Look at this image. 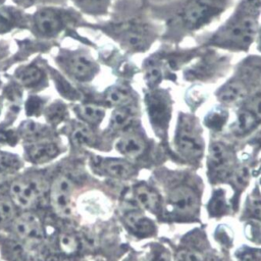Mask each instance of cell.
Masks as SVG:
<instances>
[{"mask_svg":"<svg viewBox=\"0 0 261 261\" xmlns=\"http://www.w3.org/2000/svg\"><path fill=\"white\" fill-rule=\"evenodd\" d=\"M5 253L7 254L8 258L13 261H23L25 259L24 251L15 241L8 240L5 246Z\"/></svg>","mask_w":261,"mask_h":261,"instance_id":"obj_39","label":"cell"},{"mask_svg":"<svg viewBox=\"0 0 261 261\" xmlns=\"http://www.w3.org/2000/svg\"><path fill=\"white\" fill-rule=\"evenodd\" d=\"M224 8L223 0H187L176 12V19L186 30H197L217 16Z\"/></svg>","mask_w":261,"mask_h":261,"instance_id":"obj_5","label":"cell"},{"mask_svg":"<svg viewBox=\"0 0 261 261\" xmlns=\"http://www.w3.org/2000/svg\"><path fill=\"white\" fill-rule=\"evenodd\" d=\"M30 27V12L13 4L0 5V36L28 31Z\"/></svg>","mask_w":261,"mask_h":261,"instance_id":"obj_12","label":"cell"},{"mask_svg":"<svg viewBox=\"0 0 261 261\" xmlns=\"http://www.w3.org/2000/svg\"><path fill=\"white\" fill-rule=\"evenodd\" d=\"M227 202L225 193L222 190H216L208 203V211L211 216H221L227 212Z\"/></svg>","mask_w":261,"mask_h":261,"instance_id":"obj_32","label":"cell"},{"mask_svg":"<svg viewBox=\"0 0 261 261\" xmlns=\"http://www.w3.org/2000/svg\"><path fill=\"white\" fill-rule=\"evenodd\" d=\"M10 194L16 205L28 208L34 205L43 194V185L35 177L20 178L11 185Z\"/></svg>","mask_w":261,"mask_h":261,"instance_id":"obj_13","label":"cell"},{"mask_svg":"<svg viewBox=\"0 0 261 261\" xmlns=\"http://www.w3.org/2000/svg\"><path fill=\"white\" fill-rule=\"evenodd\" d=\"M89 23L84 14L73 6H42L30 13L29 33L43 41L58 42L60 38H70L93 46V43L77 31L87 28Z\"/></svg>","mask_w":261,"mask_h":261,"instance_id":"obj_1","label":"cell"},{"mask_svg":"<svg viewBox=\"0 0 261 261\" xmlns=\"http://www.w3.org/2000/svg\"><path fill=\"white\" fill-rule=\"evenodd\" d=\"M149 261H170V254L165 247L157 245L152 248Z\"/></svg>","mask_w":261,"mask_h":261,"instance_id":"obj_42","label":"cell"},{"mask_svg":"<svg viewBox=\"0 0 261 261\" xmlns=\"http://www.w3.org/2000/svg\"><path fill=\"white\" fill-rule=\"evenodd\" d=\"M215 236H216L215 238L220 242V244L222 246H229V244L231 242V236L228 233L227 229H224V227H222L221 229L217 230Z\"/></svg>","mask_w":261,"mask_h":261,"instance_id":"obj_45","label":"cell"},{"mask_svg":"<svg viewBox=\"0 0 261 261\" xmlns=\"http://www.w3.org/2000/svg\"><path fill=\"white\" fill-rule=\"evenodd\" d=\"M17 133L25 143L54 138L53 127H51L49 124L40 123L33 119L22 121L18 126Z\"/></svg>","mask_w":261,"mask_h":261,"instance_id":"obj_22","label":"cell"},{"mask_svg":"<svg viewBox=\"0 0 261 261\" xmlns=\"http://www.w3.org/2000/svg\"><path fill=\"white\" fill-rule=\"evenodd\" d=\"M3 80H2V77H1V75H0V88H1V86H2V84H3Z\"/></svg>","mask_w":261,"mask_h":261,"instance_id":"obj_48","label":"cell"},{"mask_svg":"<svg viewBox=\"0 0 261 261\" xmlns=\"http://www.w3.org/2000/svg\"><path fill=\"white\" fill-rule=\"evenodd\" d=\"M176 258L177 261H205L206 255L196 247H186L177 252Z\"/></svg>","mask_w":261,"mask_h":261,"instance_id":"obj_36","label":"cell"},{"mask_svg":"<svg viewBox=\"0 0 261 261\" xmlns=\"http://www.w3.org/2000/svg\"><path fill=\"white\" fill-rule=\"evenodd\" d=\"M260 0H242L233 14L211 37L209 44L230 50H247L259 30Z\"/></svg>","mask_w":261,"mask_h":261,"instance_id":"obj_2","label":"cell"},{"mask_svg":"<svg viewBox=\"0 0 261 261\" xmlns=\"http://www.w3.org/2000/svg\"><path fill=\"white\" fill-rule=\"evenodd\" d=\"M244 101L245 103L243 106L251 111L261 121V92L251 94Z\"/></svg>","mask_w":261,"mask_h":261,"instance_id":"obj_38","label":"cell"},{"mask_svg":"<svg viewBox=\"0 0 261 261\" xmlns=\"http://www.w3.org/2000/svg\"><path fill=\"white\" fill-rule=\"evenodd\" d=\"M237 256L241 261H261V249L245 247L237 252Z\"/></svg>","mask_w":261,"mask_h":261,"instance_id":"obj_40","label":"cell"},{"mask_svg":"<svg viewBox=\"0 0 261 261\" xmlns=\"http://www.w3.org/2000/svg\"><path fill=\"white\" fill-rule=\"evenodd\" d=\"M257 36H258V47H259V50L261 51V27L258 30Z\"/></svg>","mask_w":261,"mask_h":261,"instance_id":"obj_46","label":"cell"},{"mask_svg":"<svg viewBox=\"0 0 261 261\" xmlns=\"http://www.w3.org/2000/svg\"><path fill=\"white\" fill-rule=\"evenodd\" d=\"M14 216L13 205L8 201H0V224L12 219Z\"/></svg>","mask_w":261,"mask_h":261,"instance_id":"obj_43","label":"cell"},{"mask_svg":"<svg viewBox=\"0 0 261 261\" xmlns=\"http://www.w3.org/2000/svg\"><path fill=\"white\" fill-rule=\"evenodd\" d=\"M227 120V112L224 108H215L205 117L206 125L212 130L219 132L225 125Z\"/></svg>","mask_w":261,"mask_h":261,"instance_id":"obj_34","label":"cell"},{"mask_svg":"<svg viewBox=\"0 0 261 261\" xmlns=\"http://www.w3.org/2000/svg\"><path fill=\"white\" fill-rule=\"evenodd\" d=\"M69 141L75 148L92 147L96 143V136L92 127L80 120L71 122L68 126Z\"/></svg>","mask_w":261,"mask_h":261,"instance_id":"obj_25","label":"cell"},{"mask_svg":"<svg viewBox=\"0 0 261 261\" xmlns=\"http://www.w3.org/2000/svg\"><path fill=\"white\" fill-rule=\"evenodd\" d=\"M175 146L178 152L189 160H198L203 155L204 141L201 128L193 116L187 114L179 116L175 132Z\"/></svg>","mask_w":261,"mask_h":261,"instance_id":"obj_8","label":"cell"},{"mask_svg":"<svg viewBox=\"0 0 261 261\" xmlns=\"http://www.w3.org/2000/svg\"><path fill=\"white\" fill-rule=\"evenodd\" d=\"M16 50L3 62L0 67V73H6L13 65H18L30 60L31 57L43 55L57 48L60 43L56 41H43L31 37L15 39Z\"/></svg>","mask_w":261,"mask_h":261,"instance_id":"obj_9","label":"cell"},{"mask_svg":"<svg viewBox=\"0 0 261 261\" xmlns=\"http://www.w3.org/2000/svg\"><path fill=\"white\" fill-rule=\"evenodd\" d=\"M14 230L18 237L27 241L38 242L43 238V227L37 216L25 213L14 221Z\"/></svg>","mask_w":261,"mask_h":261,"instance_id":"obj_19","label":"cell"},{"mask_svg":"<svg viewBox=\"0 0 261 261\" xmlns=\"http://www.w3.org/2000/svg\"><path fill=\"white\" fill-rule=\"evenodd\" d=\"M246 212L249 217L261 220V195L255 190L248 197L246 204Z\"/></svg>","mask_w":261,"mask_h":261,"instance_id":"obj_35","label":"cell"},{"mask_svg":"<svg viewBox=\"0 0 261 261\" xmlns=\"http://www.w3.org/2000/svg\"><path fill=\"white\" fill-rule=\"evenodd\" d=\"M102 99L106 104L118 107L130 104L133 95L130 89L126 85L115 84L104 91L102 94Z\"/></svg>","mask_w":261,"mask_h":261,"instance_id":"obj_28","label":"cell"},{"mask_svg":"<svg viewBox=\"0 0 261 261\" xmlns=\"http://www.w3.org/2000/svg\"><path fill=\"white\" fill-rule=\"evenodd\" d=\"M84 15L101 16L106 14L112 0H68Z\"/></svg>","mask_w":261,"mask_h":261,"instance_id":"obj_30","label":"cell"},{"mask_svg":"<svg viewBox=\"0 0 261 261\" xmlns=\"http://www.w3.org/2000/svg\"><path fill=\"white\" fill-rule=\"evenodd\" d=\"M72 190V182L66 176L57 177L51 187V204L55 212L60 216L67 217L71 215Z\"/></svg>","mask_w":261,"mask_h":261,"instance_id":"obj_14","label":"cell"},{"mask_svg":"<svg viewBox=\"0 0 261 261\" xmlns=\"http://www.w3.org/2000/svg\"><path fill=\"white\" fill-rule=\"evenodd\" d=\"M59 246L64 253L72 254L79 250L80 241L71 233H64L59 239Z\"/></svg>","mask_w":261,"mask_h":261,"instance_id":"obj_37","label":"cell"},{"mask_svg":"<svg viewBox=\"0 0 261 261\" xmlns=\"http://www.w3.org/2000/svg\"><path fill=\"white\" fill-rule=\"evenodd\" d=\"M87 28L99 29L105 34L118 40L123 46L133 50H145L150 45V41L153 39L152 32L147 25L140 22H121V23H109L104 25H92L89 23Z\"/></svg>","mask_w":261,"mask_h":261,"instance_id":"obj_6","label":"cell"},{"mask_svg":"<svg viewBox=\"0 0 261 261\" xmlns=\"http://www.w3.org/2000/svg\"><path fill=\"white\" fill-rule=\"evenodd\" d=\"M12 46L10 41L0 39V67L3 62L12 54Z\"/></svg>","mask_w":261,"mask_h":261,"instance_id":"obj_44","label":"cell"},{"mask_svg":"<svg viewBox=\"0 0 261 261\" xmlns=\"http://www.w3.org/2000/svg\"><path fill=\"white\" fill-rule=\"evenodd\" d=\"M43 114L47 124L51 127H56L61 123H66L69 120V107L61 99L49 101L46 105Z\"/></svg>","mask_w":261,"mask_h":261,"instance_id":"obj_27","label":"cell"},{"mask_svg":"<svg viewBox=\"0 0 261 261\" xmlns=\"http://www.w3.org/2000/svg\"><path fill=\"white\" fill-rule=\"evenodd\" d=\"M6 1H7V0H0V5L5 4V3H6Z\"/></svg>","mask_w":261,"mask_h":261,"instance_id":"obj_47","label":"cell"},{"mask_svg":"<svg viewBox=\"0 0 261 261\" xmlns=\"http://www.w3.org/2000/svg\"><path fill=\"white\" fill-rule=\"evenodd\" d=\"M49 103V98L40 96L39 94H29L25 102L24 109L28 116H39L43 113L46 105Z\"/></svg>","mask_w":261,"mask_h":261,"instance_id":"obj_31","label":"cell"},{"mask_svg":"<svg viewBox=\"0 0 261 261\" xmlns=\"http://www.w3.org/2000/svg\"><path fill=\"white\" fill-rule=\"evenodd\" d=\"M23 147L28 159L35 164L48 163L62 152V146L55 138L25 143Z\"/></svg>","mask_w":261,"mask_h":261,"instance_id":"obj_16","label":"cell"},{"mask_svg":"<svg viewBox=\"0 0 261 261\" xmlns=\"http://www.w3.org/2000/svg\"><path fill=\"white\" fill-rule=\"evenodd\" d=\"M234 153L232 149L222 142H213L208 151V171L212 180H223L233 173Z\"/></svg>","mask_w":261,"mask_h":261,"instance_id":"obj_10","label":"cell"},{"mask_svg":"<svg viewBox=\"0 0 261 261\" xmlns=\"http://www.w3.org/2000/svg\"><path fill=\"white\" fill-rule=\"evenodd\" d=\"M20 165V161L19 159L14 156L13 154H9V153H0V167L4 168V169H17L18 166Z\"/></svg>","mask_w":261,"mask_h":261,"instance_id":"obj_41","label":"cell"},{"mask_svg":"<svg viewBox=\"0 0 261 261\" xmlns=\"http://www.w3.org/2000/svg\"><path fill=\"white\" fill-rule=\"evenodd\" d=\"M168 205L172 212L181 217L193 216L199 206L197 194L188 187H177L168 196Z\"/></svg>","mask_w":261,"mask_h":261,"instance_id":"obj_15","label":"cell"},{"mask_svg":"<svg viewBox=\"0 0 261 261\" xmlns=\"http://www.w3.org/2000/svg\"><path fill=\"white\" fill-rule=\"evenodd\" d=\"M98 170L104 174L116 178L126 179L135 174V167L124 159L118 158H96L93 162Z\"/></svg>","mask_w":261,"mask_h":261,"instance_id":"obj_18","label":"cell"},{"mask_svg":"<svg viewBox=\"0 0 261 261\" xmlns=\"http://www.w3.org/2000/svg\"><path fill=\"white\" fill-rule=\"evenodd\" d=\"M11 3L18 8L28 10L31 8H38L42 6H65L69 5L68 0H10Z\"/></svg>","mask_w":261,"mask_h":261,"instance_id":"obj_33","label":"cell"},{"mask_svg":"<svg viewBox=\"0 0 261 261\" xmlns=\"http://www.w3.org/2000/svg\"><path fill=\"white\" fill-rule=\"evenodd\" d=\"M127 229L138 238H148L154 236L156 226L154 222L138 211H128L123 217Z\"/></svg>","mask_w":261,"mask_h":261,"instance_id":"obj_21","label":"cell"},{"mask_svg":"<svg viewBox=\"0 0 261 261\" xmlns=\"http://www.w3.org/2000/svg\"><path fill=\"white\" fill-rule=\"evenodd\" d=\"M55 50L53 56L55 67L74 85L89 86L99 74L100 65L88 49L59 45Z\"/></svg>","mask_w":261,"mask_h":261,"instance_id":"obj_3","label":"cell"},{"mask_svg":"<svg viewBox=\"0 0 261 261\" xmlns=\"http://www.w3.org/2000/svg\"><path fill=\"white\" fill-rule=\"evenodd\" d=\"M136 109L130 104L115 107L109 119V130L112 133H126L136 120Z\"/></svg>","mask_w":261,"mask_h":261,"instance_id":"obj_23","label":"cell"},{"mask_svg":"<svg viewBox=\"0 0 261 261\" xmlns=\"http://www.w3.org/2000/svg\"><path fill=\"white\" fill-rule=\"evenodd\" d=\"M46 58L35 56L32 60L15 66L9 75L30 94H39L50 87V77L46 68Z\"/></svg>","mask_w":261,"mask_h":261,"instance_id":"obj_7","label":"cell"},{"mask_svg":"<svg viewBox=\"0 0 261 261\" xmlns=\"http://www.w3.org/2000/svg\"><path fill=\"white\" fill-rule=\"evenodd\" d=\"M133 196L135 201L144 209L158 213L161 208L160 197L158 193L146 184H139L134 188Z\"/></svg>","mask_w":261,"mask_h":261,"instance_id":"obj_26","label":"cell"},{"mask_svg":"<svg viewBox=\"0 0 261 261\" xmlns=\"http://www.w3.org/2000/svg\"><path fill=\"white\" fill-rule=\"evenodd\" d=\"M146 105L151 123L158 135H164L170 118V100L163 92H150L146 96Z\"/></svg>","mask_w":261,"mask_h":261,"instance_id":"obj_11","label":"cell"},{"mask_svg":"<svg viewBox=\"0 0 261 261\" xmlns=\"http://www.w3.org/2000/svg\"><path fill=\"white\" fill-rule=\"evenodd\" d=\"M116 150L127 158L140 157L146 149L145 140L138 134L124 133L116 142Z\"/></svg>","mask_w":261,"mask_h":261,"instance_id":"obj_24","label":"cell"},{"mask_svg":"<svg viewBox=\"0 0 261 261\" xmlns=\"http://www.w3.org/2000/svg\"><path fill=\"white\" fill-rule=\"evenodd\" d=\"M46 68L48 70L50 82L54 84L56 91L63 99L76 103L83 101V92L79 86L70 82L56 67L51 65L48 60H46Z\"/></svg>","mask_w":261,"mask_h":261,"instance_id":"obj_17","label":"cell"},{"mask_svg":"<svg viewBox=\"0 0 261 261\" xmlns=\"http://www.w3.org/2000/svg\"><path fill=\"white\" fill-rule=\"evenodd\" d=\"M261 82V57L244 60L234 74L217 91L218 100L225 105L236 104L248 98Z\"/></svg>","mask_w":261,"mask_h":261,"instance_id":"obj_4","label":"cell"},{"mask_svg":"<svg viewBox=\"0 0 261 261\" xmlns=\"http://www.w3.org/2000/svg\"><path fill=\"white\" fill-rule=\"evenodd\" d=\"M72 112L76 115L77 119L88 125H99L106 114L104 106L93 102H77L71 106Z\"/></svg>","mask_w":261,"mask_h":261,"instance_id":"obj_20","label":"cell"},{"mask_svg":"<svg viewBox=\"0 0 261 261\" xmlns=\"http://www.w3.org/2000/svg\"><path fill=\"white\" fill-rule=\"evenodd\" d=\"M260 122L261 121L251 111L243 106L237 113V118L232 125L233 134L238 137L246 136L257 128Z\"/></svg>","mask_w":261,"mask_h":261,"instance_id":"obj_29","label":"cell"}]
</instances>
